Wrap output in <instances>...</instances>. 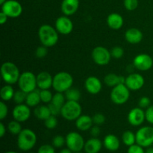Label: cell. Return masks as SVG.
I'll return each instance as SVG.
<instances>
[{"label": "cell", "mask_w": 153, "mask_h": 153, "mask_svg": "<svg viewBox=\"0 0 153 153\" xmlns=\"http://www.w3.org/2000/svg\"><path fill=\"white\" fill-rule=\"evenodd\" d=\"M145 120V111L140 107L132 108L128 114V123L133 126H140L143 123Z\"/></svg>", "instance_id": "obj_16"}, {"label": "cell", "mask_w": 153, "mask_h": 153, "mask_svg": "<svg viewBox=\"0 0 153 153\" xmlns=\"http://www.w3.org/2000/svg\"><path fill=\"white\" fill-rule=\"evenodd\" d=\"M37 143V135L34 131L29 128H24L18 134L17 146L22 151H29Z\"/></svg>", "instance_id": "obj_3"}, {"label": "cell", "mask_w": 153, "mask_h": 153, "mask_svg": "<svg viewBox=\"0 0 153 153\" xmlns=\"http://www.w3.org/2000/svg\"><path fill=\"white\" fill-rule=\"evenodd\" d=\"M145 153H153V147H150V146H149V147L145 151Z\"/></svg>", "instance_id": "obj_51"}, {"label": "cell", "mask_w": 153, "mask_h": 153, "mask_svg": "<svg viewBox=\"0 0 153 153\" xmlns=\"http://www.w3.org/2000/svg\"><path fill=\"white\" fill-rule=\"evenodd\" d=\"M7 130L10 134L18 135L22 130V126H21L20 123L13 120L7 124Z\"/></svg>", "instance_id": "obj_32"}, {"label": "cell", "mask_w": 153, "mask_h": 153, "mask_svg": "<svg viewBox=\"0 0 153 153\" xmlns=\"http://www.w3.org/2000/svg\"><path fill=\"white\" fill-rule=\"evenodd\" d=\"M133 66L140 71H147L152 67L153 59L148 54H139L134 57Z\"/></svg>", "instance_id": "obj_12"}, {"label": "cell", "mask_w": 153, "mask_h": 153, "mask_svg": "<svg viewBox=\"0 0 153 153\" xmlns=\"http://www.w3.org/2000/svg\"><path fill=\"white\" fill-rule=\"evenodd\" d=\"M65 97L67 100L68 101H76L79 102L81 98V92L79 90L76 89L75 88H70V89L67 90L65 93Z\"/></svg>", "instance_id": "obj_29"}, {"label": "cell", "mask_w": 153, "mask_h": 153, "mask_svg": "<svg viewBox=\"0 0 153 153\" xmlns=\"http://www.w3.org/2000/svg\"><path fill=\"white\" fill-rule=\"evenodd\" d=\"M144 84V78L139 73H131L126 78L125 85L130 91H135L140 90Z\"/></svg>", "instance_id": "obj_14"}, {"label": "cell", "mask_w": 153, "mask_h": 153, "mask_svg": "<svg viewBox=\"0 0 153 153\" xmlns=\"http://www.w3.org/2000/svg\"><path fill=\"white\" fill-rule=\"evenodd\" d=\"M138 0H124L123 1L124 7L127 10H129V11H132L137 9L138 7Z\"/></svg>", "instance_id": "obj_36"}, {"label": "cell", "mask_w": 153, "mask_h": 153, "mask_svg": "<svg viewBox=\"0 0 153 153\" xmlns=\"http://www.w3.org/2000/svg\"><path fill=\"white\" fill-rule=\"evenodd\" d=\"M6 1H7V0H0V4H1H1H4V3Z\"/></svg>", "instance_id": "obj_52"}, {"label": "cell", "mask_w": 153, "mask_h": 153, "mask_svg": "<svg viewBox=\"0 0 153 153\" xmlns=\"http://www.w3.org/2000/svg\"><path fill=\"white\" fill-rule=\"evenodd\" d=\"M79 7V0H63L61 11L65 16H71L76 13Z\"/></svg>", "instance_id": "obj_19"}, {"label": "cell", "mask_w": 153, "mask_h": 153, "mask_svg": "<svg viewBox=\"0 0 153 153\" xmlns=\"http://www.w3.org/2000/svg\"><path fill=\"white\" fill-rule=\"evenodd\" d=\"M37 153H55V150L52 145L44 144L40 146Z\"/></svg>", "instance_id": "obj_41"}, {"label": "cell", "mask_w": 153, "mask_h": 153, "mask_svg": "<svg viewBox=\"0 0 153 153\" xmlns=\"http://www.w3.org/2000/svg\"><path fill=\"white\" fill-rule=\"evenodd\" d=\"M104 82L107 86L114 88L120 84H125L126 78L123 76H118L114 73H109L105 76Z\"/></svg>", "instance_id": "obj_25"}, {"label": "cell", "mask_w": 153, "mask_h": 153, "mask_svg": "<svg viewBox=\"0 0 153 153\" xmlns=\"http://www.w3.org/2000/svg\"><path fill=\"white\" fill-rule=\"evenodd\" d=\"M53 77L49 73L40 72L37 75V85L39 90H47L52 87Z\"/></svg>", "instance_id": "obj_18"}, {"label": "cell", "mask_w": 153, "mask_h": 153, "mask_svg": "<svg viewBox=\"0 0 153 153\" xmlns=\"http://www.w3.org/2000/svg\"><path fill=\"white\" fill-rule=\"evenodd\" d=\"M75 153H85V152H81V151H80V152H75ZM85 153H86V152H85Z\"/></svg>", "instance_id": "obj_54"}, {"label": "cell", "mask_w": 153, "mask_h": 153, "mask_svg": "<svg viewBox=\"0 0 153 153\" xmlns=\"http://www.w3.org/2000/svg\"><path fill=\"white\" fill-rule=\"evenodd\" d=\"M66 144L73 152H80L85 147L83 137L76 131H71L66 136Z\"/></svg>", "instance_id": "obj_9"}, {"label": "cell", "mask_w": 153, "mask_h": 153, "mask_svg": "<svg viewBox=\"0 0 153 153\" xmlns=\"http://www.w3.org/2000/svg\"><path fill=\"white\" fill-rule=\"evenodd\" d=\"M66 97L65 94H64V93L61 92H56V94H55L52 97V102L50 103H52L55 105L58 106L59 108H62L63 105L65 104L66 101Z\"/></svg>", "instance_id": "obj_31"}, {"label": "cell", "mask_w": 153, "mask_h": 153, "mask_svg": "<svg viewBox=\"0 0 153 153\" xmlns=\"http://www.w3.org/2000/svg\"><path fill=\"white\" fill-rule=\"evenodd\" d=\"M1 11L9 18H17L22 14V6L16 0H7L1 4Z\"/></svg>", "instance_id": "obj_11"}, {"label": "cell", "mask_w": 153, "mask_h": 153, "mask_svg": "<svg viewBox=\"0 0 153 153\" xmlns=\"http://www.w3.org/2000/svg\"><path fill=\"white\" fill-rule=\"evenodd\" d=\"M34 114L37 119L43 121L52 115L48 105H37L34 108Z\"/></svg>", "instance_id": "obj_27"}, {"label": "cell", "mask_w": 153, "mask_h": 153, "mask_svg": "<svg viewBox=\"0 0 153 153\" xmlns=\"http://www.w3.org/2000/svg\"><path fill=\"white\" fill-rule=\"evenodd\" d=\"M18 85L19 89L26 94L36 90L37 85V76L29 71L21 73L20 77L18 81Z\"/></svg>", "instance_id": "obj_6"}, {"label": "cell", "mask_w": 153, "mask_h": 153, "mask_svg": "<svg viewBox=\"0 0 153 153\" xmlns=\"http://www.w3.org/2000/svg\"><path fill=\"white\" fill-rule=\"evenodd\" d=\"M94 125L93 119L88 115H81L76 120V126L79 130L86 131L90 130Z\"/></svg>", "instance_id": "obj_23"}, {"label": "cell", "mask_w": 153, "mask_h": 153, "mask_svg": "<svg viewBox=\"0 0 153 153\" xmlns=\"http://www.w3.org/2000/svg\"><path fill=\"white\" fill-rule=\"evenodd\" d=\"M136 143L142 147H149L153 144V127L143 126L135 134Z\"/></svg>", "instance_id": "obj_8"}, {"label": "cell", "mask_w": 153, "mask_h": 153, "mask_svg": "<svg viewBox=\"0 0 153 153\" xmlns=\"http://www.w3.org/2000/svg\"><path fill=\"white\" fill-rule=\"evenodd\" d=\"M82 106L79 102L68 101L61 108V114L63 117L68 121L76 120L82 115Z\"/></svg>", "instance_id": "obj_5"}, {"label": "cell", "mask_w": 153, "mask_h": 153, "mask_svg": "<svg viewBox=\"0 0 153 153\" xmlns=\"http://www.w3.org/2000/svg\"><path fill=\"white\" fill-rule=\"evenodd\" d=\"M91 134L94 137H97L100 134V132H101V130H100V126H94L91 127Z\"/></svg>", "instance_id": "obj_47"}, {"label": "cell", "mask_w": 153, "mask_h": 153, "mask_svg": "<svg viewBox=\"0 0 153 153\" xmlns=\"http://www.w3.org/2000/svg\"><path fill=\"white\" fill-rule=\"evenodd\" d=\"M92 119L94 125L97 126H101L104 124V123L105 122V117L102 114L100 113H97L94 114L92 117Z\"/></svg>", "instance_id": "obj_39"}, {"label": "cell", "mask_w": 153, "mask_h": 153, "mask_svg": "<svg viewBox=\"0 0 153 153\" xmlns=\"http://www.w3.org/2000/svg\"><path fill=\"white\" fill-rule=\"evenodd\" d=\"M102 146L101 140L98 139L97 137H94L89 139L85 142V149L86 153H98L100 152Z\"/></svg>", "instance_id": "obj_22"}, {"label": "cell", "mask_w": 153, "mask_h": 153, "mask_svg": "<svg viewBox=\"0 0 153 153\" xmlns=\"http://www.w3.org/2000/svg\"><path fill=\"white\" fill-rule=\"evenodd\" d=\"M127 153H145L143 147L138 144H134L131 146H128Z\"/></svg>", "instance_id": "obj_45"}, {"label": "cell", "mask_w": 153, "mask_h": 153, "mask_svg": "<svg viewBox=\"0 0 153 153\" xmlns=\"http://www.w3.org/2000/svg\"><path fill=\"white\" fill-rule=\"evenodd\" d=\"M122 140L127 146H131L136 143V135L131 131H124L122 135Z\"/></svg>", "instance_id": "obj_30"}, {"label": "cell", "mask_w": 153, "mask_h": 153, "mask_svg": "<svg viewBox=\"0 0 153 153\" xmlns=\"http://www.w3.org/2000/svg\"><path fill=\"white\" fill-rule=\"evenodd\" d=\"M20 73L17 66L13 62L7 61L1 67V76L3 81L7 85H14L19 81Z\"/></svg>", "instance_id": "obj_2"}, {"label": "cell", "mask_w": 153, "mask_h": 153, "mask_svg": "<svg viewBox=\"0 0 153 153\" xmlns=\"http://www.w3.org/2000/svg\"><path fill=\"white\" fill-rule=\"evenodd\" d=\"M59 33L56 28L52 27V25H42L38 30V37L40 42L43 46L46 47H52L55 46L58 41V36Z\"/></svg>", "instance_id": "obj_1"}, {"label": "cell", "mask_w": 153, "mask_h": 153, "mask_svg": "<svg viewBox=\"0 0 153 153\" xmlns=\"http://www.w3.org/2000/svg\"><path fill=\"white\" fill-rule=\"evenodd\" d=\"M40 96L41 102L43 103H50L53 97V94L49 89L40 90Z\"/></svg>", "instance_id": "obj_34"}, {"label": "cell", "mask_w": 153, "mask_h": 153, "mask_svg": "<svg viewBox=\"0 0 153 153\" xmlns=\"http://www.w3.org/2000/svg\"><path fill=\"white\" fill-rule=\"evenodd\" d=\"M111 54L112 58H115V59H120L123 56L124 50L122 47L117 46L112 48L111 50Z\"/></svg>", "instance_id": "obj_38"}, {"label": "cell", "mask_w": 153, "mask_h": 153, "mask_svg": "<svg viewBox=\"0 0 153 153\" xmlns=\"http://www.w3.org/2000/svg\"><path fill=\"white\" fill-rule=\"evenodd\" d=\"M5 153H16V152H13V151H9V152H6Z\"/></svg>", "instance_id": "obj_53"}, {"label": "cell", "mask_w": 153, "mask_h": 153, "mask_svg": "<svg viewBox=\"0 0 153 153\" xmlns=\"http://www.w3.org/2000/svg\"><path fill=\"white\" fill-rule=\"evenodd\" d=\"M12 115L15 120L23 123L28 120L31 117V110L26 104L16 105L13 109Z\"/></svg>", "instance_id": "obj_15"}, {"label": "cell", "mask_w": 153, "mask_h": 153, "mask_svg": "<svg viewBox=\"0 0 153 153\" xmlns=\"http://www.w3.org/2000/svg\"><path fill=\"white\" fill-rule=\"evenodd\" d=\"M123 18L117 13H112L107 17V24L113 30H119L123 25Z\"/></svg>", "instance_id": "obj_21"}, {"label": "cell", "mask_w": 153, "mask_h": 153, "mask_svg": "<svg viewBox=\"0 0 153 153\" xmlns=\"http://www.w3.org/2000/svg\"><path fill=\"white\" fill-rule=\"evenodd\" d=\"M52 146L55 148H61L66 143V138L62 135H56L52 139Z\"/></svg>", "instance_id": "obj_37"}, {"label": "cell", "mask_w": 153, "mask_h": 153, "mask_svg": "<svg viewBox=\"0 0 153 153\" xmlns=\"http://www.w3.org/2000/svg\"><path fill=\"white\" fill-rule=\"evenodd\" d=\"M26 93L19 89V91H15L13 100L16 105L24 104V102H25V100H26Z\"/></svg>", "instance_id": "obj_33"}, {"label": "cell", "mask_w": 153, "mask_h": 153, "mask_svg": "<svg viewBox=\"0 0 153 153\" xmlns=\"http://www.w3.org/2000/svg\"><path fill=\"white\" fill-rule=\"evenodd\" d=\"M139 107L141 108H147L149 106L151 105V100L149 97H142L139 100L138 102Z\"/></svg>", "instance_id": "obj_42"}, {"label": "cell", "mask_w": 153, "mask_h": 153, "mask_svg": "<svg viewBox=\"0 0 153 153\" xmlns=\"http://www.w3.org/2000/svg\"><path fill=\"white\" fill-rule=\"evenodd\" d=\"M85 89L89 94L95 95L98 94L102 88V85L100 79L96 76H89L85 82Z\"/></svg>", "instance_id": "obj_17"}, {"label": "cell", "mask_w": 153, "mask_h": 153, "mask_svg": "<svg viewBox=\"0 0 153 153\" xmlns=\"http://www.w3.org/2000/svg\"><path fill=\"white\" fill-rule=\"evenodd\" d=\"M130 90L125 84H120L114 87L111 92V100L116 105H123L128 100Z\"/></svg>", "instance_id": "obj_7"}, {"label": "cell", "mask_w": 153, "mask_h": 153, "mask_svg": "<svg viewBox=\"0 0 153 153\" xmlns=\"http://www.w3.org/2000/svg\"><path fill=\"white\" fill-rule=\"evenodd\" d=\"M14 90L10 85H6L3 86L0 90V97L2 101H10L13 98L14 96Z\"/></svg>", "instance_id": "obj_28"}, {"label": "cell", "mask_w": 153, "mask_h": 153, "mask_svg": "<svg viewBox=\"0 0 153 153\" xmlns=\"http://www.w3.org/2000/svg\"><path fill=\"white\" fill-rule=\"evenodd\" d=\"M49 110H50L51 112V114L53 115V116H58L61 114V108L58 107V106L55 105H53L52 103H49Z\"/></svg>", "instance_id": "obj_46"}, {"label": "cell", "mask_w": 153, "mask_h": 153, "mask_svg": "<svg viewBox=\"0 0 153 153\" xmlns=\"http://www.w3.org/2000/svg\"><path fill=\"white\" fill-rule=\"evenodd\" d=\"M92 58L94 63L99 66H105L109 64L111 59V51L104 46H99L94 48L92 51Z\"/></svg>", "instance_id": "obj_10"}, {"label": "cell", "mask_w": 153, "mask_h": 153, "mask_svg": "<svg viewBox=\"0 0 153 153\" xmlns=\"http://www.w3.org/2000/svg\"><path fill=\"white\" fill-rule=\"evenodd\" d=\"M29 153H34V152H29Z\"/></svg>", "instance_id": "obj_55"}, {"label": "cell", "mask_w": 153, "mask_h": 153, "mask_svg": "<svg viewBox=\"0 0 153 153\" xmlns=\"http://www.w3.org/2000/svg\"><path fill=\"white\" fill-rule=\"evenodd\" d=\"M55 28L59 34L67 35L70 34L73 30V21L68 16H59L55 21Z\"/></svg>", "instance_id": "obj_13"}, {"label": "cell", "mask_w": 153, "mask_h": 153, "mask_svg": "<svg viewBox=\"0 0 153 153\" xmlns=\"http://www.w3.org/2000/svg\"><path fill=\"white\" fill-rule=\"evenodd\" d=\"M143 33L137 28H128L125 33V39L131 44H137L143 40Z\"/></svg>", "instance_id": "obj_20"}, {"label": "cell", "mask_w": 153, "mask_h": 153, "mask_svg": "<svg viewBox=\"0 0 153 153\" xmlns=\"http://www.w3.org/2000/svg\"><path fill=\"white\" fill-rule=\"evenodd\" d=\"M44 125L48 129H54L58 126V120L56 117L51 115L49 118L44 120Z\"/></svg>", "instance_id": "obj_35"}, {"label": "cell", "mask_w": 153, "mask_h": 153, "mask_svg": "<svg viewBox=\"0 0 153 153\" xmlns=\"http://www.w3.org/2000/svg\"><path fill=\"white\" fill-rule=\"evenodd\" d=\"M145 117H146V120L153 125V105H151L145 111Z\"/></svg>", "instance_id": "obj_44"}, {"label": "cell", "mask_w": 153, "mask_h": 153, "mask_svg": "<svg viewBox=\"0 0 153 153\" xmlns=\"http://www.w3.org/2000/svg\"><path fill=\"white\" fill-rule=\"evenodd\" d=\"M103 145L109 151L114 152L119 149L120 143V140L116 135L114 134H108L105 137L104 140H103Z\"/></svg>", "instance_id": "obj_24"}, {"label": "cell", "mask_w": 153, "mask_h": 153, "mask_svg": "<svg viewBox=\"0 0 153 153\" xmlns=\"http://www.w3.org/2000/svg\"><path fill=\"white\" fill-rule=\"evenodd\" d=\"M72 152H72L68 147H67V148H65V149H63L62 150H61V152L59 153H72Z\"/></svg>", "instance_id": "obj_50"}, {"label": "cell", "mask_w": 153, "mask_h": 153, "mask_svg": "<svg viewBox=\"0 0 153 153\" xmlns=\"http://www.w3.org/2000/svg\"><path fill=\"white\" fill-rule=\"evenodd\" d=\"M7 114H8V108L4 101H1L0 102V120H4L7 116Z\"/></svg>", "instance_id": "obj_43"}, {"label": "cell", "mask_w": 153, "mask_h": 153, "mask_svg": "<svg viewBox=\"0 0 153 153\" xmlns=\"http://www.w3.org/2000/svg\"><path fill=\"white\" fill-rule=\"evenodd\" d=\"M40 102H41V100H40V91L34 90V91L27 94L25 104L29 106L30 108L37 107Z\"/></svg>", "instance_id": "obj_26"}, {"label": "cell", "mask_w": 153, "mask_h": 153, "mask_svg": "<svg viewBox=\"0 0 153 153\" xmlns=\"http://www.w3.org/2000/svg\"><path fill=\"white\" fill-rule=\"evenodd\" d=\"M73 78L71 74L67 72H59L53 77L52 88L56 92L65 93L73 87Z\"/></svg>", "instance_id": "obj_4"}, {"label": "cell", "mask_w": 153, "mask_h": 153, "mask_svg": "<svg viewBox=\"0 0 153 153\" xmlns=\"http://www.w3.org/2000/svg\"><path fill=\"white\" fill-rule=\"evenodd\" d=\"M6 133V127L3 123H0V137H3Z\"/></svg>", "instance_id": "obj_49"}, {"label": "cell", "mask_w": 153, "mask_h": 153, "mask_svg": "<svg viewBox=\"0 0 153 153\" xmlns=\"http://www.w3.org/2000/svg\"><path fill=\"white\" fill-rule=\"evenodd\" d=\"M48 49L47 47L44 46H40L36 49L35 50V55L38 58H43L47 55Z\"/></svg>", "instance_id": "obj_40"}, {"label": "cell", "mask_w": 153, "mask_h": 153, "mask_svg": "<svg viewBox=\"0 0 153 153\" xmlns=\"http://www.w3.org/2000/svg\"><path fill=\"white\" fill-rule=\"evenodd\" d=\"M7 18H9L8 16H7L4 12L1 11V13H0V23H1V25H4V23H6V22H7Z\"/></svg>", "instance_id": "obj_48"}]
</instances>
